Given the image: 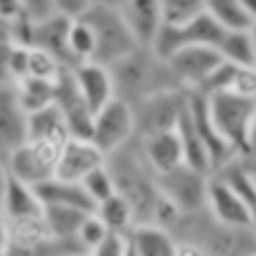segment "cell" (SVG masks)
<instances>
[{
  "label": "cell",
  "mask_w": 256,
  "mask_h": 256,
  "mask_svg": "<svg viewBox=\"0 0 256 256\" xmlns=\"http://www.w3.org/2000/svg\"><path fill=\"white\" fill-rule=\"evenodd\" d=\"M110 70L116 84V96H122L132 104L158 90L184 88L170 64L150 46H138L134 52L110 64Z\"/></svg>",
  "instance_id": "1"
},
{
  "label": "cell",
  "mask_w": 256,
  "mask_h": 256,
  "mask_svg": "<svg viewBox=\"0 0 256 256\" xmlns=\"http://www.w3.org/2000/svg\"><path fill=\"white\" fill-rule=\"evenodd\" d=\"M204 96L216 132L238 156L246 158L250 154V128L256 114V98L242 96L232 90H220Z\"/></svg>",
  "instance_id": "2"
},
{
  "label": "cell",
  "mask_w": 256,
  "mask_h": 256,
  "mask_svg": "<svg viewBox=\"0 0 256 256\" xmlns=\"http://www.w3.org/2000/svg\"><path fill=\"white\" fill-rule=\"evenodd\" d=\"M80 16L94 30L96 50H94L92 60H96V62L110 66L114 62H118L120 58H124L126 54L134 52L138 46H142L118 6L92 4Z\"/></svg>",
  "instance_id": "3"
},
{
  "label": "cell",
  "mask_w": 256,
  "mask_h": 256,
  "mask_svg": "<svg viewBox=\"0 0 256 256\" xmlns=\"http://www.w3.org/2000/svg\"><path fill=\"white\" fill-rule=\"evenodd\" d=\"M224 32H226V28L222 24H218L204 10L184 22H164L150 48L160 58L166 60L168 56H172L176 50H180L184 46H192V44L218 46Z\"/></svg>",
  "instance_id": "4"
},
{
  "label": "cell",
  "mask_w": 256,
  "mask_h": 256,
  "mask_svg": "<svg viewBox=\"0 0 256 256\" xmlns=\"http://www.w3.org/2000/svg\"><path fill=\"white\" fill-rule=\"evenodd\" d=\"M188 88H166L136 100L132 104L136 114V132L140 136H146L160 130L176 128L188 104Z\"/></svg>",
  "instance_id": "5"
},
{
  "label": "cell",
  "mask_w": 256,
  "mask_h": 256,
  "mask_svg": "<svg viewBox=\"0 0 256 256\" xmlns=\"http://www.w3.org/2000/svg\"><path fill=\"white\" fill-rule=\"evenodd\" d=\"M136 134V114L132 102L122 96H114L98 112H94L90 140L110 156L118 148L126 146Z\"/></svg>",
  "instance_id": "6"
},
{
  "label": "cell",
  "mask_w": 256,
  "mask_h": 256,
  "mask_svg": "<svg viewBox=\"0 0 256 256\" xmlns=\"http://www.w3.org/2000/svg\"><path fill=\"white\" fill-rule=\"evenodd\" d=\"M60 148L62 144L58 142L28 138L6 156L4 166L16 178L36 186L56 174Z\"/></svg>",
  "instance_id": "7"
},
{
  "label": "cell",
  "mask_w": 256,
  "mask_h": 256,
  "mask_svg": "<svg viewBox=\"0 0 256 256\" xmlns=\"http://www.w3.org/2000/svg\"><path fill=\"white\" fill-rule=\"evenodd\" d=\"M210 174L190 164H180L170 172L156 174L158 190L172 200L182 214H194L206 208Z\"/></svg>",
  "instance_id": "8"
},
{
  "label": "cell",
  "mask_w": 256,
  "mask_h": 256,
  "mask_svg": "<svg viewBox=\"0 0 256 256\" xmlns=\"http://www.w3.org/2000/svg\"><path fill=\"white\" fill-rule=\"evenodd\" d=\"M208 212L222 224L232 228H254V216L242 192L222 174L212 172L208 180Z\"/></svg>",
  "instance_id": "9"
},
{
  "label": "cell",
  "mask_w": 256,
  "mask_h": 256,
  "mask_svg": "<svg viewBox=\"0 0 256 256\" xmlns=\"http://www.w3.org/2000/svg\"><path fill=\"white\" fill-rule=\"evenodd\" d=\"M172 72L180 80V84L188 90H198L214 70L224 62L222 52L218 46L212 44H192L176 50L172 56L166 58Z\"/></svg>",
  "instance_id": "10"
},
{
  "label": "cell",
  "mask_w": 256,
  "mask_h": 256,
  "mask_svg": "<svg viewBox=\"0 0 256 256\" xmlns=\"http://www.w3.org/2000/svg\"><path fill=\"white\" fill-rule=\"evenodd\" d=\"M56 104L60 106L72 136L90 138L94 112L78 90L74 70L64 68L56 78Z\"/></svg>",
  "instance_id": "11"
},
{
  "label": "cell",
  "mask_w": 256,
  "mask_h": 256,
  "mask_svg": "<svg viewBox=\"0 0 256 256\" xmlns=\"http://www.w3.org/2000/svg\"><path fill=\"white\" fill-rule=\"evenodd\" d=\"M106 158L108 156L90 138L70 136L60 148V156H58L54 176L64 178V180L80 182L88 172L106 164Z\"/></svg>",
  "instance_id": "12"
},
{
  "label": "cell",
  "mask_w": 256,
  "mask_h": 256,
  "mask_svg": "<svg viewBox=\"0 0 256 256\" xmlns=\"http://www.w3.org/2000/svg\"><path fill=\"white\" fill-rule=\"evenodd\" d=\"M28 140V112L20 104L14 82L0 84V156Z\"/></svg>",
  "instance_id": "13"
},
{
  "label": "cell",
  "mask_w": 256,
  "mask_h": 256,
  "mask_svg": "<svg viewBox=\"0 0 256 256\" xmlns=\"http://www.w3.org/2000/svg\"><path fill=\"white\" fill-rule=\"evenodd\" d=\"M142 146L140 152L154 174H164L184 164V144L178 128L160 130L154 134L140 136Z\"/></svg>",
  "instance_id": "14"
},
{
  "label": "cell",
  "mask_w": 256,
  "mask_h": 256,
  "mask_svg": "<svg viewBox=\"0 0 256 256\" xmlns=\"http://www.w3.org/2000/svg\"><path fill=\"white\" fill-rule=\"evenodd\" d=\"M72 70L78 90L92 108V112H98L104 104H108L116 96V84L110 66L96 60H86L74 66Z\"/></svg>",
  "instance_id": "15"
},
{
  "label": "cell",
  "mask_w": 256,
  "mask_h": 256,
  "mask_svg": "<svg viewBox=\"0 0 256 256\" xmlns=\"http://www.w3.org/2000/svg\"><path fill=\"white\" fill-rule=\"evenodd\" d=\"M70 20H72L70 16L60 14V12H52L46 18L32 20L30 22V44L46 48L64 66L74 68L76 62H74V58L70 54V48H68V26H70Z\"/></svg>",
  "instance_id": "16"
},
{
  "label": "cell",
  "mask_w": 256,
  "mask_h": 256,
  "mask_svg": "<svg viewBox=\"0 0 256 256\" xmlns=\"http://www.w3.org/2000/svg\"><path fill=\"white\" fill-rule=\"evenodd\" d=\"M120 10L138 42L142 46H152L158 30L166 22L164 0H124Z\"/></svg>",
  "instance_id": "17"
},
{
  "label": "cell",
  "mask_w": 256,
  "mask_h": 256,
  "mask_svg": "<svg viewBox=\"0 0 256 256\" xmlns=\"http://www.w3.org/2000/svg\"><path fill=\"white\" fill-rule=\"evenodd\" d=\"M130 254L138 256H174L178 240L174 232L158 222H136L128 230Z\"/></svg>",
  "instance_id": "18"
},
{
  "label": "cell",
  "mask_w": 256,
  "mask_h": 256,
  "mask_svg": "<svg viewBox=\"0 0 256 256\" xmlns=\"http://www.w3.org/2000/svg\"><path fill=\"white\" fill-rule=\"evenodd\" d=\"M0 208L8 218H22V216H36L44 212V204L36 192V188L6 170V182L2 192Z\"/></svg>",
  "instance_id": "19"
},
{
  "label": "cell",
  "mask_w": 256,
  "mask_h": 256,
  "mask_svg": "<svg viewBox=\"0 0 256 256\" xmlns=\"http://www.w3.org/2000/svg\"><path fill=\"white\" fill-rule=\"evenodd\" d=\"M34 188L44 206L46 204H64V206H78L84 210H96V202L86 192L82 182L52 176V178L36 184Z\"/></svg>",
  "instance_id": "20"
},
{
  "label": "cell",
  "mask_w": 256,
  "mask_h": 256,
  "mask_svg": "<svg viewBox=\"0 0 256 256\" xmlns=\"http://www.w3.org/2000/svg\"><path fill=\"white\" fill-rule=\"evenodd\" d=\"M70 136L72 134L68 130L66 118L56 102L28 114V138L64 144Z\"/></svg>",
  "instance_id": "21"
},
{
  "label": "cell",
  "mask_w": 256,
  "mask_h": 256,
  "mask_svg": "<svg viewBox=\"0 0 256 256\" xmlns=\"http://www.w3.org/2000/svg\"><path fill=\"white\" fill-rule=\"evenodd\" d=\"M88 212L94 210H84L78 206H64V204H46L44 222L52 238H76Z\"/></svg>",
  "instance_id": "22"
},
{
  "label": "cell",
  "mask_w": 256,
  "mask_h": 256,
  "mask_svg": "<svg viewBox=\"0 0 256 256\" xmlns=\"http://www.w3.org/2000/svg\"><path fill=\"white\" fill-rule=\"evenodd\" d=\"M16 94L20 98V104L24 110L36 112L52 102H56V80L50 78H38V76H24L22 80L14 82Z\"/></svg>",
  "instance_id": "23"
},
{
  "label": "cell",
  "mask_w": 256,
  "mask_h": 256,
  "mask_svg": "<svg viewBox=\"0 0 256 256\" xmlns=\"http://www.w3.org/2000/svg\"><path fill=\"white\" fill-rule=\"evenodd\" d=\"M218 50L222 52L224 60L238 64V66H256V54H254V38L252 28H238V30H226Z\"/></svg>",
  "instance_id": "24"
},
{
  "label": "cell",
  "mask_w": 256,
  "mask_h": 256,
  "mask_svg": "<svg viewBox=\"0 0 256 256\" xmlns=\"http://www.w3.org/2000/svg\"><path fill=\"white\" fill-rule=\"evenodd\" d=\"M96 214L108 224L110 230H130L136 224V214L130 204V200L122 192H114L106 200L96 204Z\"/></svg>",
  "instance_id": "25"
},
{
  "label": "cell",
  "mask_w": 256,
  "mask_h": 256,
  "mask_svg": "<svg viewBox=\"0 0 256 256\" xmlns=\"http://www.w3.org/2000/svg\"><path fill=\"white\" fill-rule=\"evenodd\" d=\"M204 10L226 30L252 28V20L242 0H204Z\"/></svg>",
  "instance_id": "26"
},
{
  "label": "cell",
  "mask_w": 256,
  "mask_h": 256,
  "mask_svg": "<svg viewBox=\"0 0 256 256\" xmlns=\"http://www.w3.org/2000/svg\"><path fill=\"white\" fill-rule=\"evenodd\" d=\"M68 48H70V54H72L76 66L80 62H86V60L94 58V50H96L94 30L82 16H76V18L70 20V26H68Z\"/></svg>",
  "instance_id": "27"
},
{
  "label": "cell",
  "mask_w": 256,
  "mask_h": 256,
  "mask_svg": "<svg viewBox=\"0 0 256 256\" xmlns=\"http://www.w3.org/2000/svg\"><path fill=\"white\" fill-rule=\"evenodd\" d=\"M68 68L64 66L52 52L40 46L30 44V54H28V76H38V78H50L56 80L58 74Z\"/></svg>",
  "instance_id": "28"
},
{
  "label": "cell",
  "mask_w": 256,
  "mask_h": 256,
  "mask_svg": "<svg viewBox=\"0 0 256 256\" xmlns=\"http://www.w3.org/2000/svg\"><path fill=\"white\" fill-rule=\"evenodd\" d=\"M80 182H82V186L86 188V192L92 196V200L96 204L106 200L108 196H112L116 192V182H114V176H112L108 164H102V166L94 168Z\"/></svg>",
  "instance_id": "29"
},
{
  "label": "cell",
  "mask_w": 256,
  "mask_h": 256,
  "mask_svg": "<svg viewBox=\"0 0 256 256\" xmlns=\"http://www.w3.org/2000/svg\"><path fill=\"white\" fill-rule=\"evenodd\" d=\"M108 230H110L108 224L94 210V212H88V216L84 218V222H82L76 238H78V242L82 244V248L86 252H94V248L104 240V236L108 234Z\"/></svg>",
  "instance_id": "30"
},
{
  "label": "cell",
  "mask_w": 256,
  "mask_h": 256,
  "mask_svg": "<svg viewBox=\"0 0 256 256\" xmlns=\"http://www.w3.org/2000/svg\"><path fill=\"white\" fill-rule=\"evenodd\" d=\"M204 12V0H164L166 22H184Z\"/></svg>",
  "instance_id": "31"
},
{
  "label": "cell",
  "mask_w": 256,
  "mask_h": 256,
  "mask_svg": "<svg viewBox=\"0 0 256 256\" xmlns=\"http://www.w3.org/2000/svg\"><path fill=\"white\" fill-rule=\"evenodd\" d=\"M228 90L256 98V66H238L232 68V78L228 84Z\"/></svg>",
  "instance_id": "32"
},
{
  "label": "cell",
  "mask_w": 256,
  "mask_h": 256,
  "mask_svg": "<svg viewBox=\"0 0 256 256\" xmlns=\"http://www.w3.org/2000/svg\"><path fill=\"white\" fill-rule=\"evenodd\" d=\"M92 254L98 256H120V254H130V238H128V230H108V234L104 236V240L94 248Z\"/></svg>",
  "instance_id": "33"
},
{
  "label": "cell",
  "mask_w": 256,
  "mask_h": 256,
  "mask_svg": "<svg viewBox=\"0 0 256 256\" xmlns=\"http://www.w3.org/2000/svg\"><path fill=\"white\" fill-rule=\"evenodd\" d=\"M24 6V12L30 20H40L50 16L54 10V0H20Z\"/></svg>",
  "instance_id": "34"
},
{
  "label": "cell",
  "mask_w": 256,
  "mask_h": 256,
  "mask_svg": "<svg viewBox=\"0 0 256 256\" xmlns=\"http://www.w3.org/2000/svg\"><path fill=\"white\" fill-rule=\"evenodd\" d=\"M90 6H92V0H54V10L70 18L84 14Z\"/></svg>",
  "instance_id": "35"
},
{
  "label": "cell",
  "mask_w": 256,
  "mask_h": 256,
  "mask_svg": "<svg viewBox=\"0 0 256 256\" xmlns=\"http://www.w3.org/2000/svg\"><path fill=\"white\" fill-rule=\"evenodd\" d=\"M24 16L26 12L20 0H0V22H16Z\"/></svg>",
  "instance_id": "36"
},
{
  "label": "cell",
  "mask_w": 256,
  "mask_h": 256,
  "mask_svg": "<svg viewBox=\"0 0 256 256\" xmlns=\"http://www.w3.org/2000/svg\"><path fill=\"white\" fill-rule=\"evenodd\" d=\"M6 250H8V218L0 208V254H6Z\"/></svg>",
  "instance_id": "37"
},
{
  "label": "cell",
  "mask_w": 256,
  "mask_h": 256,
  "mask_svg": "<svg viewBox=\"0 0 256 256\" xmlns=\"http://www.w3.org/2000/svg\"><path fill=\"white\" fill-rule=\"evenodd\" d=\"M248 158H256V114L252 120V128H250V154Z\"/></svg>",
  "instance_id": "38"
},
{
  "label": "cell",
  "mask_w": 256,
  "mask_h": 256,
  "mask_svg": "<svg viewBox=\"0 0 256 256\" xmlns=\"http://www.w3.org/2000/svg\"><path fill=\"white\" fill-rule=\"evenodd\" d=\"M244 2V8L252 20V26H256V0H242Z\"/></svg>",
  "instance_id": "39"
},
{
  "label": "cell",
  "mask_w": 256,
  "mask_h": 256,
  "mask_svg": "<svg viewBox=\"0 0 256 256\" xmlns=\"http://www.w3.org/2000/svg\"><path fill=\"white\" fill-rule=\"evenodd\" d=\"M124 0H92V4H108V6H122Z\"/></svg>",
  "instance_id": "40"
},
{
  "label": "cell",
  "mask_w": 256,
  "mask_h": 256,
  "mask_svg": "<svg viewBox=\"0 0 256 256\" xmlns=\"http://www.w3.org/2000/svg\"><path fill=\"white\" fill-rule=\"evenodd\" d=\"M252 38H254V54H256V26H252Z\"/></svg>",
  "instance_id": "41"
}]
</instances>
